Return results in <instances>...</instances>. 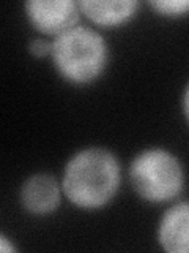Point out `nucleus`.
Instances as JSON below:
<instances>
[{"label": "nucleus", "instance_id": "f257e3e1", "mask_svg": "<svg viewBox=\"0 0 189 253\" xmlns=\"http://www.w3.org/2000/svg\"><path fill=\"white\" fill-rule=\"evenodd\" d=\"M118 180L120 171L114 155L102 149H89L68 163L63 188L74 204L98 208L112 198Z\"/></svg>", "mask_w": 189, "mask_h": 253}, {"label": "nucleus", "instance_id": "f03ea898", "mask_svg": "<svg viewBox=\"0 0 189 253\" xmlns=\"http://www.w3.org/2000/svg\"><path fill=\"white\" fill-rule=\"evenodd\" d=\"M59 70L71 81L85 83L96 76L106 62V44L90 29L73 27L59 35L52 44Z\"/></svg>", "mask_w": 189, "mask_h": 253}, {"label": "nucleus", "instance_id": "7ed1b4c3", "mask_svg": "<svg viewBox=\"0 0 189 253\" xmlns=\"http://www.w3.org/2000/svg\"><path fill=\"white\" fill-rule=\"evenodd\" d=\"M132 187L150 201L175 196L183 185V172L175 157L165 150H147L132 162L129 169Z\"/></svg>", "mask_w": 189, "mask_h": 253}, {"label": "nucleus", "instance_id": "20e7f679", "mask_svg": "<svg viewBox=\"0 0 189 253\" xmlns=\"http://www.w3.org/2000/svg\"><path fill=\"white\" fill-rule=\"evenodd\" d=\"M27 11L32 22L47 34H63L77 21V8L69 0H33Z\"/></svg>", "mask_w": 189, "mask_h": 253}, {"label": "nucleus", "instance_id": "39448f33", "mask_svg": "<svg viewBox=\"0 0 189 253\" xmlns=\"http://www.w3.org/2000/svg\"><path fill=\"white\" fill-rule=\"evenodd\" d=\"M162 247L172 253H189V204L167 211L159 229Z\"/></svg>", "mask_w": 189, "mask_h": 253}, {"label": "nucleus", "instance_id": "423d86ee", "mask_svg": "<svg viewBox=\"0 0 189 253\" xmlns=\"http://www.w3.org/2000/svg\"><path fill=\"white\" fill-rule=\"evenodd\" d=\"M22 203L33 213H46L59 204V187L54 177L36 174L22 188Z\"/></svg>", "mask_w": 189, "mask_h": 253}, {"label": "nucleus", "instance_id": "0eeeda50", "mask_svg": "<svg viewBox=\"0 0 189 253\" xmlns=\"http://www.w3.org/2000/svg\"><path fill=\"white\" fill-rule=\"evenodd\" d=\"M84 13L98 24L112 26L118 24L129 16L136 10V2H93V0H84L79 3Z\"/></svg>", "mask_w": 189, "mask_h": 253}, {"label": "nucleus", "instance_id": "6e6552de", "mask_svg": "<svg viewBox=\"0 0 189 253\" xmlns=\"http://www.w3.org/2000/svg\"><path fill=\"white\" fill-rule=\"evenodd\" d=\"M152 6L165 14H181L189 11V0H161L153 2Z\"/></svg>", "mask_w": 189, "mask_h": 253}, {"label": "nucleus", "instance_id": "1a4fd4ad", "mask_svg": "<svg viewBox=\"0 0 189 253\" xmlns=\"http://www.w3.org/2000/svg\"><path fill=\"white\" fill-rule=\"evenodd\" d=\"M30 51L35 55H46L49 51H52V44L47 42H43V40H35L30 46Z\"/></svg>", "mask_w": 189, "mask_h": 253}, {"label": "nucleus", "instance_id": "9d476101", "mask_svg": "<svg viewBox=\"0 0 189 253\" xmlns=\"http://www.w3.org/2000/svg\"><path fill=\"white\" fill-rule=\"evenodd\" d=\"M185 108H186V114L189 117V87H188V92H186V97H185Z\"/></svg>", "mask_w": 189, "mask_h": 253}]
</instances>
